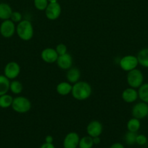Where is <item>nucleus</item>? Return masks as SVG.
Here are the masks:
<instances>
[{
  "label": "nucleus",
  "mask_w": 148,
  "mask_h": 148,
  "mask_svg": "<svg viewBox=\"0 0 148 148\" xmlns=\"http://www.w3.org/2000/svg\"><path fill=\"white\" fill-rule=\"evenodd\" d=\"M92 89L88 82L78 81L73 85L71 94L73 98L78 101H84L91 96Z\"/></svg>",
  "instance_id": "obj_1"
},
{
  "label": "nucleus",
  "mask_w": 148,
  "mask_h": 148,
  "mask_svg": "<svg viewBox=\"0 0 148 148\" xmlns=\"http://www.w3.org/2000/svg\"><path fill=\"white\" fill-rule=\"evenodd\" d=\"M16 33L21 40L28 41L33 36V27L29 20H21L16 26Z\"/></svg>",
  "instance_id": "obj_2"
},
{
  "label": "nucleus",
  "mask_w": 148,
  "mask_h": 148,
  "mask_svg": "<svg viewBox=\"0 0 148 148\" xmlns=\"http://www.w3.org/2000/svg\"><path fill=\"white\" fill-rule=\"evenodd\" d=\"M12 108L15 112L19 114H24L28 112L31 108V103L24 96H18L13 98Z\"/></svg>",
  "instance_id": "obj_3"
},
{
  "label": "nucleus",
  "mask_w": 148,
  "mask_h": 148,
  "mask_svg": "<svg viewBox=\"0 0 148 148\" xmlns=\"http://www.w3.org/2000/svg\"><path fill=\"white\" fill-rule=\"evenodd\" d=\"M127 83L131 88H139L143 84L144 76L139 69H134L129 71L126 77Z\"/></svg>",
  "instance_id": "obj_4"
},
{
  "label": "nucleus",
  "mask_w": 148,
  "mask_h": 148,
  "mask_svg": "<svg viewBox=\"0 0 148 148\" xmlns=\"http://www.w3.org/2000/svg\"><path fill=\"white\" fill-rule=\"evenodd\" d=\"M139 64L137 57L133 55H127L120 59L119 65L123 71L129 72L132 69H136Z\"/></svg>",
  "instance_id": "obj_5"
},
{
  "label": "nucleus",
  "mask_w": 148,
  "mask_h": 148,
  "mask_svg": "<svg viewBox=\"0 0 148 148\" xmlns=\"http://www.w3.org/2000/svg\"><path fill=\"white\" fill-rule=\"evenodd\" d=\"M16 31L15 24L10 19L3 20L0 25V34L6 38L13 36Z\"/></svg>",
  "instance_id": "obj_6"
},
{
  "label": "nucleus",
  "mask_w": 148,
  "mask_h": 148,
  "mask_svg": "<svg viewBox=\"0 0 148 148\" xmlns=\"http://www.w3.org/2000/svg\"><path fill=\"white\" fill-rule=\"evenodd\" d=\"M44 11L46 18L49 20H55L60 16L62 9L58 2L49 3Z\"/></svg>",
  "instance_id": "obj_7"
},
{
  "label": "nucleus",
  "mask_w": 148,
  "mask_h": 148,
  "mask_svg": "<svg viewBox=\"0 0 148 148\" xmlns=\"http://www.w3.org/2000/svg\"><path fill=\"white\" fill-rule=\"evenodd\" d=\"M20 73V66L17 62H10L6 64L4 69V76L9 79H14L19 76Z\"/></svg>",
  "instance_id": "obj_8"
},
{
  "label": "nucleus",
  "mask_w": 148,
  "mask_h": 148,
  "mask_svg": "<svg viewBox=\"0 0 148 148\" xmlns=\"http://www.w3.org/2000/svg\"><path fill=\"white\" fill-rule=\"evenodd\" d=\"M131 114L133 118L142 119L145 118L148 114V103L145 102L137 103L133 106L131 110Z\"/></svg>",
  "instance_id": "obj_9"
},
{
  "label": "nucleus",
  "mask_w": 148,
  "mask_h": 148,
  "mask_svg": "<svg viewBox=\"0 0 148 148\" xmlns=\"http://www.w3.org/2000/svg\"><path fill=\"white\" fill-rule=\"evenodd\" d=\"M102 124L97 120L91 121L86 127L87 133H88L89 136L91 137H100V135L102 132Z\"/></svg>",
  "instance_id": "obj_10"
},
{
  "label": "nucleus",
  "mask_w": 148,
  "mask_h": 148,
  "mask_svg": "<svg viewBox=\"0 0 148 148\" xmlns=\"http://www.w3.org/2000/svg\"><path fill=\"white\" fill-rule=\"evenodd\" d=\"M42 60L47 64H53L57 62L59 55L57 53L56 50L52 48H46L41 51V53Z\"/></svg>",
  "instance_id": "obj_11"
},
{
  "label": "nucleus",
  "mask_w": 148,
  "mask_h": 148,
  "mask_svg": "<svg viewBox=\"0 0 148 148\" xmlns=\"http://www.w3.org/2000/svg\"><path fill=\"white\" fill-rule=\"evenodd\" d=\"M79 136L75 132H70L65 136L63 141L64 148H76L79 144Z\"/></svg>",
  "instance_id": "obj_12"
},
{
  "label": "nucleus",
  "mask_w": 148,
  "mask_h": 148,
  "mask_svg": "<svg viewBox=\"0 0 148 148\" xmlns=\"http://www.w3.org/2000/svg\"><path fill=\"white\" fill-rule=\"evenodd\" d=\"M57 64L60 69L63 70H68L72 67L73 58L70 53H66L65 54L60 55L57 59Z\"/></svg>",
  "instance_id": "obj_13"
},
{
  "label": "nucleus",
  "mask_w": 148,
  "mask_h": 148,
  "mask_svg": "<svg viewBox=\"0 0 148 148\" xmlns=\"http://www.w3.org/2000/svg\"><path fill=\"white\" fill-rule=\"evenodd\" d=\"M139 95L138 92L135 90V88H129L125 89L122 92V98L123 101L128 103H131L136 101Z\"/></svg>",
  "instance_id": "obj_14"
},
{
  "label": "nucleus",
  "mask_w": 148,
  "mask_h": 148,
  "mask_svg": "<svg viewBox=\"0 0 148 148\" xmlns=\"http://www.w3.org/2000/svg\"><path fill=\"white\" fill-rule=\"evenodd\" d=\"M81 77V72L76 67H71L68 70L66 74L67 80L70 83L75 84L79 81Z\"/></svg>",
  "instance_id": "obj_15"
},
{
  "label": "nucleus",
  "mask_w": 148,
  "mask_h": 148,
  "mask_svg": "<svg viewBox=\"0 0 148 148\" xmlns=\"http://www.w3.org/2000/svg\"><path fill=\"white\" fill-rule=\"evenodd\" d=\"M12 10L10 4L7 3H0V19L2 20L10 19Z\"/></svg>",
  "instance_id": "obj_16"
},
{
  "label": "nucleus",
  "mask_w": 148,
  "mask_h": 148,
  "mask_svg": "<svg viewBox=\"0 0 148 148\" xmlns=\"http://www.w3.org/2000/svg\"><path fill=\"white\" fill-rule=\"evenodd\" d=\"M73 85L68 82H62L57 85L56 90L59 95H67L71 93Z\"/></svg>",
  "instance_id": "obj_17"
},
{
  "label": "nucleus",
  "mask_w": 148,
  "mask_h": 148,
  "mask_svg": "<svg viewBox=\"0 0 148 148\" xmlns=\"http://www.w3.org/2000/svg\"><path fill=\"white\" fill-rule=\"evenodd\" d=\"M138 62L144 67L148 68V49H143L137 54Z\"/></svg>",
  "instance_id": "obj_18"
},
{
  "label": "nucleus",
  "mask_w": 148,
  "mask_h": 148,
  "mask_svg": "<svg viewBox=\"0 0 148 148\" xmlns=\"http://www.w3.org/2000/svg\"><path fill=\"white\" fill-rule=\"evenodd\" d=\"M10 79L4 75H0V96L7 94L10 90Z\"/></svg>",
  "instance_id": "obj_19"
},
{
  "label": "nucleus",
  "mask_w": 148,
  "mask_h": 148,
  "mask_svg": "<svg viewBox=\"0 0 148 148\" xmlns=\"http://www.w3.org/2000/svg\"><path fill=\"white\" fill-rule=\"evenodd\" d=\"M139 98L143 102L148 103V83L142 84L139 88L138 90Z\"/></svg>",
  "instance_id": "obj_20"
},
{
  "label": "nucleus",
  "mask_w": 148,
  "mask_h": 148,
  "mask_svg": "<svg viewBox=\"0 0 148 148\" xmlns=\"http://www.w3.org/2000/svg\"><path fill=\"white\" fill-rule=\"evenodd\" d=\"M13 98L10 95L4 94L0 96V108H7L12 106Z\"/></svg>",
  "instance_id": "obj_21"
},
{
  "label": "nucleus",
  "mask_w": 148,
  "mask_h": 148,
  "mask_svg": "<svg viewBox=\"0 0 148 148\" xmlns=\"http://www.w3.org/2000/svg\"><path fill=\"white\" fill-rule=\"evenodd\" d=\"M140 121L138 119L132 118L128 121L127 123V129L129 132H136L140 128Z\"/></svg>",
  "instance_id": "obj_22"
},
{
  "label": "nucleus",
  "mask_w": 148,
  "mask_h": 148,
  "mask_svg": "<svg viewBox=\"0 0 148 148\" xmlns=\"http://www.w3.org/2000/svg\"><path fill=\"white\" fill-rule=\"evenodd\" d=\"M94 145V142H93V137L90 136H86L82 137L80 140L79 146L80 148H91Z\"/></svg>",
  "instance_id": "obj_23"
},
{
  "label": "nucleus",
  "mask_w": 148,
  "mask_h": 148,
  "mask_svg": "<svg viewBox=\"0 0 148 148\" xmlns=\"http://www.w3.org/2000/svg\"><path fill=\"white\" fill-rule=\"evenodd\" d=\"M23 85L19 81L13 80L10 82V90L12 93L15 94V95L21 93L22 91H23Z\"/></svg>",
  "instance_id": "obj_24"
},
{
  "label": "nucleus",
  "mask_w": 148,
  "mask_h": 148,
  "mask_svg": "<svg viewBox=\"0 0 148 148\" xmlns=\"http://www.w3.org/2000/svg\"><path fill=\"white\" fill-rule=\"evenodd\" d=\"M48 0H33L35 7L39 11H44L49 4Z\"/></svg>",
  "instance_id": "obj_25"
},
{
  "label": "nucleus",
  "mask_w": 148,
  "mask_h": 148,
  "mask_svg": "<svg viewBox=\"0 0 148 148\" xmlns=\"http://www.w3.org/2000/svg\"><path fill=\"white\" fill-rule=\"evenodd\" d=\"M136 132H128L125 135V140L128 145H133L136 143Z\"/></svg>",
  "instance_id": "obj_26"
},
{
  "label": "nucleus",
  "mask_w": 148,
  "mask_h": 148,
  "mask_svg": "<svg viewBox=\"0 0 148 148\" xmlns=\"http://www.w3.org/2000/svg\"><path fill=\"white\" fill-rule=\"evenodd\" d=\"M55 50H56L57 54L59 56H60V55L65 54L67 53L68 48H67V46L64 43H59V44L57 45L56 48H55Z\"/></svg>",
  "instance_id": "obj_27"
},
{
  "label": "nucleus",
  "mask_w": 148,
  "mask_h": 148,
  "mask_svg": "<svg viewBox=\"0 0 148 148\" xmlns=\"http://www.w3.org/2000/svg\"><path fill=\"white\" fill-rule=\"evenodd\" d=\"M10 20L15 23H20L22 20V14L21 13L19 12H12L10 17Z\"/></svg>",
  "instance_id": "obj_28"
},
{
  "label": "nucleus",
  "mask_w": 148,
  "mask_h": 148,
  "mask_svg": "<svg viewBox=\"0 0 148 148\" xmlns=\"http://www.w3.org/2000/svg\"><path fill=\"white\" fill-rule=\"evenodd\" d=\"M147 141V139L146 136L144 134H139L136 136V143H137L139 145H144L146 144Z\"/></svg>",
  "instance_id": "obj_29"
},
{
  "label": "nucleus",
  "mask_w": 148,
  "mask_h": 148,
  "mask_svg": "<svg viewBox=\"0 0 148 148\" xmlns=\"http://www.w3.org/2000/svg\"><path fill=\"white\" fill-rule=\"evenodd\" d=\"M40 148H55L54 145L52 143H44Z\"/></svg>",
  "instance_id": "obj_30"
},
{
  "label": "nucleus",
  "mask_w": 148,
  "mask_h": 148,
  "mask_svg": "<svg viewBox=\"0 0 148 148\" xmlns=\"http://www.w3.org/2000/svg\"><path fill=\"white\" fill-rule=\"evenodd\" d=\"M110 148H125V147L122 144L117 143H114L113 145H112L110 146Z\"/></svg>",
  "instance_id": "obj_31"
},
{
  "label": "nucleus",
  "mask_w": 148,
  "mask_h": 148,
  "mask_svg": "<svg viewBox=\"0 0 148 148\" xmlns=\"http://www.w3.org/2000/svg\"><path fill=\"white\" fill-rule=\"evenodd\" d=\"M45 141L47 143H52V142H53V137L51 135L46 136V138H45Z\"/></svg>",
  "instance_id": "obj_32"
},
{
  "label": "nucleus",
  "mask_w": 148,
  "mask_h": 148,
  "mask_svg": "<svg viewBox=\"0 0 148 148\" xmlns=\"http://www.w3.org/2000/svg\"><path fill=\"white\" fill-rule=\"evenodd\" d=\"M93 142H94V144L97 145L100 143V138L99 137H93Z\"/></svg>",
  "instance_id": "obj_33"
},
{
  "label": "nucleus",
  "mask_w": 148,
  "mask_h": 148,
  "mask_svg": "<svg viewBox=\"0 0 148 148\" xmlns=\"http://www.w3.org/2000/svg\"><path fill=\"white\" fill-rule=\"evenodd\" d=\"M58 0H48L49 3H54V2H57Z\"/></svg>",
  "instance_id": "obj_34"
},
{
  "label": "nucleus",
  "mask_w": 148,
  "mask_h": 148,
  "mask_svg": "<svg viewBox=\"0 0 148 148\" xmlns=\"http://www.w3.org/2000/svg\"><path fill=\"white\" fill-rule=\"evenodd\" d=\"M147 118H148V114H147Z\"/></svg>",
  "instance_id": "obj_35"
}]
</instances>
